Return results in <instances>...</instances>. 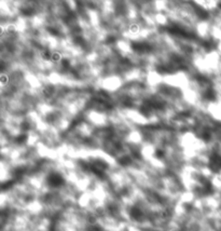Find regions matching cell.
Here are the masks:
<instances>
[{"label": "cell", "instance_id": "6da1fadb", "mask_svg": "<svg viewBox=\"0 0 221 231\" xmlns=\"http://www.w3.org/2000/svg\"><path fill=\"white\" fill-rule=\"evenodd\" d=\"M47 184L51 188H59L65 185V178L61 173L52 172L47 177Z\"/></svg>", "mask_w": 221, "mask_h": 231}, {"label": "cell", "instance_id": "7a4b0ae2", "mask_svg": "<svg viewBox=\"0 0 221 231\" xmlns=\"http://www.w3.org/2000/svg\"><path fill=\"white\" fill-rule=\"evenodd\" d=\"M141 215H143V213H141L140 209H138V207H132L130 209V216L134 219H139Z\"/></svg>", "mask_w": 221, "mask_h": 231}]
</instances>
